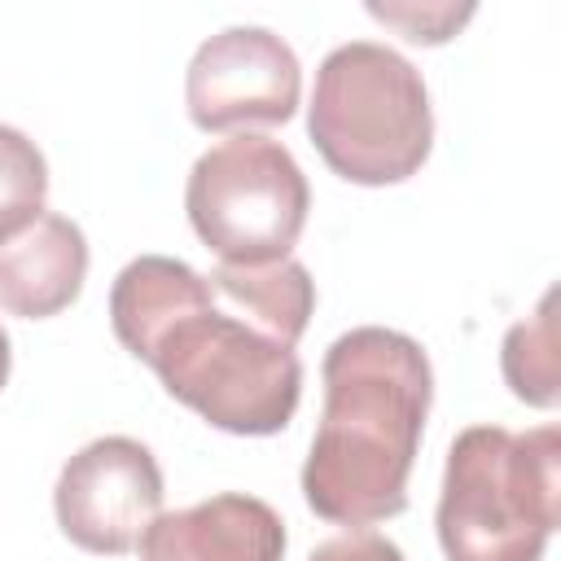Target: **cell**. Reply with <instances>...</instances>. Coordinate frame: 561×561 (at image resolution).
Segmentation results:
<instances>
[{"label": "cell", "instance_id": "obj_12", "mask_svg": "<svg viewBox=\"0 0 561 561\" xmlns=\"http://www.w3.org/2000/svg\"><path fill=\"white\" fill-rule=\"evenodd\" d=\"M368 13L399 26L403 39L412 44H443L473 18V4H460V9L456 4H421V9L416 4H368Z\"/></svg>", "mask_w": 561, "mask_h": 561}, {"label": "cell", "instance_id": "obj_5", "mask_svg": "<svg viewBox=\"0 0 561 561\" xmlns=\"http://www.w3.org/2000/svg\"><path fill=\"white\" fill-rule=\"evenodd\" d=\"M184 210L219 263L259 267L289 259L311 210V188L280 140L237 131L193 162Z\"/></svg>", "mask_w": 561, "mask_h": 561}, {"label": "cell", "instance_id": "obj_10", "mask_svg": "<svg viewBox=\"0 0 561 561\" xmlns=\"http://www.w3.org/2000/svg\"><path fill=\"white\" fill-rule=\"evenodd\" d=\"M504 381L508 390L530 408H557L561 394V368H557V289H548L535 307V316L517 320L504 333Z\"/></svg>", "mask_w": 561, "mask_h": 561}, {"label": "cell", "instance_id": "obj_14", "mask_svg": "<svg viewBox=\"0 0 561 561\" xmlns=\"http://www.w3.org/2000/svg\"><path fill=\"white\" fill-rule=\"evenodd\" d=\"M9 364H13V351H9V333L0 329V390H4V381H9Z\"/></svg>", "mask_w": 561, "mask_h": 561}, {"label": "cell", "instance_id": "obj_7", "mask_svg": "<svg viewBox=\"0 0 561 561\" xmlns=\"http://www.w3.org/2000/svg\"><path fill=\"white\" fill-rule=\"evenodd\" d=\"M302 96L294 48L267 26H228L210 35L184 75V105L202 131H245L289 123Z\"/></svg>", "mask_w": 561, "mask_h": 561}, {"label": "cell", "instance_id": "obj_9", "mask_svg": "<svg viewBox=\"0 0 561 561\" xmlns=\"http://www.w3.org/2000/svg\"><path fill=\"white\" fill-rule=\"evenodd\" d=\"M88 276L83 228L66 215H39L18 237L0 241V307L22 320L66 311Z\"/></svg>", "mask_w": 561, "mask_h": 561}, {"label": "cell", "instance_id": "obj_8", "mask_svg": "<svg viewBox=\"0 0 561 561\" xmlns=\"http://www.w3.org/2000/svg\"><path fill=\"white\" fill-rule=\"evenodd\" d=\"M285 522L267 500L224 491L162 513L140 543V561H285Z\"/></svg>", "mask_w": 561, "mask_h": 561}, {"label": "cell", "instance_id": "obj_13", "mask_svg": "<svg viewBox=\"0 0 561 561\" xmlns=\"http://www.w3.org/2000/svg\"><path fill=\"white\" fill-rule=\"evenodd\" d=\"M307 561H403V552H399L394 539L359 526V530H346V535L324 539Z\"/></svg>", "mask_w": 561, "mask_h": 561}, {"label": "cell", "instance_id": "obj_4", "mask_svg": "<svg viewBox=\"0 0 561 561\" xmlns=\"http://www.w3.org/2000/svg\"><path fill=\"white\" fill-rule=\"evenodd\" d=\"M307 131L324 167L381 188L416 175L434 149V110L421 70L386 44L351 39L316 70Z\"/></svg>", "mask_w": 561, "mask_h": 561}, {"label": "cell", "instance_id": "obj_2", "mask_svg": "<svg viewBox=\"0 0 561 561\" xmlns=\"http://www.w3.org/2000/svg\"><path fill=\"white\" fill-rule=\"evenodd\" d=\"M320 381L324 408L302 465V500L351 530L399 517L434 403L430 355L399 329L359 324L324 351Z\"/></svg>", "mask_w": 561, "mask_h": 561}, {"label": "cell", "instance_id": "obj_3", "mask_svg": "<svg viewBox=\"0 0 561 561\" xmlns=\"http://www.w3.org/2000/svg\"><path fill=\"white\" fill-rule=\"evenodd\" d=\"M561 522V430L513 434L469 425L456 434L438 495L447 561H539Z\"/></svg>", "mask_w": 561, "mask_h": 561}, {"label": "cell", "instance_id": "obj_11", "mask_svg": "<svg viewBox=\"0 0 561 561\" xmlns=\"http://www.w3.org/2000/svg\"><path fill=\"white\" fill-rule=\"evenodd\" d=\"M44 197H48V162L39 145L26 131L0 123V241L31 228L44 215Z\"/></svg>", "mask_w": 561, "mask_h": 561}, {"label": "cell", "instance_id": "obj_6", "mask_svg": "<svg viewBox=\"0 0 561 561\" xmlns=\"http://www.w3.org/2000/svg\"><path fill=\"white\" fill-rule=\"evenodd\" d=\"M162 469L153 451L127 434L79 447L53 486L61 535L96 557H127L162 517Z\"/></svg>", "mask_w": 561, "mask_h": 561}, {"label": "cell", "instance_id": "obj_1", "mask_svg": "<svg viewBox=\"0 0 561 561\" xmlns=\"http://www.w3.org/2000/svg\"><path fill=\"white\" fill-rule=\"evenodd\" d=\"M316 311V280L298 259L259 267L140 254L110 289L114 337L158 373L171 399L224 434H280L302 394L298 337Z\"/></svg>", "mask_w": 561, "mask_h": 561}]
</instances>
